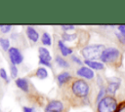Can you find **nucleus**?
<instances>
[{"label": "nucleus", "instance_id": "obj_1", "mask_svg": "<svg viewBox=\"0 0 125 112\" xmlns=\"http://www.w3.org/2000/svg\"><path fill=\"white\" fill-rule=\"evenodd\" d=\"M104 49V45L103 44H92L84 47L81 50V54L85 60H95L98 57H101V55Z\"/></svg>", "mask_w": 125, "mask_h": 112}, {"label": "nucleus", "instance_id": "obj_2", "mask_svg": "<svg viewBox=\"0 0 125 112\" xmlns=\"http://www.w3.org/2000/svg\"><path fill=\"white\" fill-rule=\"evenodd\" d=\"M117 101L113 96H104L98 102V112H116Z\"/></svg>", "mask_w": 125, "mask_h": 112}, {"label": "nucleus", "instance_id": "obj_3", "mask_svg": "<svg viewBox=\"0 0 125 112\" xmlns=\"http://www.w3.org/2000/svg\"><path fill=\"white\" fill-rule=\"evenodd\" d=\"M120 56V51L115 47H108L104 50L101 55V60L104 63H112Z\"/></svg>", "mask_w": 125, "mask_h": 112}, {"label": "nucleus", "instance_id": "obj_4", "mask_svg": "<svg viewBox=\"0 0 125 112\" xmlns=\"http://www.w3.org/2000/svg\"><path fill=\"white\" fill-rule=\"evenodd\" d=\"M72 93L78 97H86L89 93L90 87L84 80H76L71 85Z\"/></svg>", "mask_w": 125, "mask_h": 112}, {"label": "nucleus", "instance_id": "obj_5", "mask_svg": "<svg viewBox=\"0 0 125 112\" xmlns=\"http://www.w3.org/2000/svg\"><path fill=\"white\" fill-rule=\"evenodd\" d=\"M8 53H9V57H10V60L12 62V64L16 65V64H20V63L22 62L23 56L21 55V53L19 49L15 48V47H12V48H10Z\"/></svg>", "mask_w": 125, "mask_h": 112}, {"label": "nucleus", "instance_id": "obj_6", "mask_svg": "<svg viewBox=\"0 0 125 112\" xmlns=\"http://www.w3.org/2000/svg\"><path fill=\"white\" fill-rule=\"evenodd\" d=\"M38 53H39V63L43 64V65H46L48 67H51V59H52V56H51V54L50 52L44 48V47H40L38 49Z\"/></svg>", "mask_w": 125, "mask_h": 112}, {"label": "nucleus", "instance_id": "obj_7", "mask_svg": "<svg viewBox=\"0 0 125 112\" xmlns=\"http://www.w3.org/2000/svg\"><path fill=\"white\" fill-rule=\"evenodd\" d=\"M63 104L60 100H52L45 107V112H62Z\"/></svg>", "mask_w": 125, "mask_h": 112}, {"label": "nucleus", "instance_id": "obj_8", "mask_svg": "<svg viewBox=\"0 0 125 112\" xmlns=\"http://www.w3.org/2000/svg\"><path fill=\"white\" fill-rule=\"evenodd\" d=\"M76 74L82 78H85V79H88V80H91L94 78L95 74H94V71L89 68L88 66H81L77 71H76Z\"/></svg>", "mask_w": 125, "mask_h": 112}, {"label": "nucleus", "instance_id": "obj_9", "mask_svg": "<svg viewBox=\"0 0 125 112\" xmlns=\"http://www.w3.org/2000/svg\"><path fill=\"white\" fill-rule=\"evenodd\" d=\"M113 80L112 81H109L108 85H107V88H106V92H108L109 93L111 94H114L116 93V91L119 89L120 87V83H121V80L119 78H116V80H114L115 78H112Z\"/></svg>", "mask_w": 125, "mask_h": 112}, {"label": "nucleus", "instance_id": "obj_10", "mask_svg": "<svg viewBox=\"0 0 125 112\" xmlns=\"http://www.w3.org/2000/svg\"><path fill=\"white\" fill-rule=\"evenodd\" d=\"M25 32H26V35L28 37V39L32 42H37L38 39H39V34L38 32L35 30V28L33 26H27L26 29H25Z\"/></svg>", "mask_w": 125, "mask_h": 112}, {"label": "nucleus", "instance_id": "obj_11", "mask_svg": "<svg viewBox=\"0 0 125 112\" xmlns=\"http://www.w3.org/2000/svg\"><path fill=\"white\" fill-rule=\"evenodd\" d=\"M84 63L86 64V66H88L89 68H91L92 70H103L104 68V65L102 61H96V60H85Z\"/></svg>", "mask_w": 125, "mask_h": 112}, {"label": "nucleus", "instance_id": "obj_12", "mask_svg": "<svg viewBox=\"0 0 125 112\" xmlns=\"http://www.w3.org/2000/svg\"><path fill=\"white\" fill-rule=\"evenodd\" d=\"M16 85L19 89H21L23 92H28L29 90V86H28V82L25 78H18L16 79Z\"/></svg>", "mask_w": 125, "mask_h": 112}, {"label": "nucleus", "instance_id": "obj_13", "mask_svg": "<svg viewBox=\"0 0 125 112\" xmlns=\"http://www.w3.org/2000/svg\"><path fill=\"white\" fill-rule=\"evenodd\" d=\"M58 45H59V49H60L62 56H69L72 54V50L70 48H68L67 46H65L62 40H60L58 42Z\"/></svg>", "mask_w": 125, "mask_h": 112}, {"label": "nucleus", "instance_id": "obj_14", "mask_svg": "<svg viewBox=\"0 0 125 112\" xmlns=\"http://www.w3.org/2000/svg\"><path fill=\"white\" fill-rule=\"evenodd\" d=\"M70 78H71V75H70L68 72L64 71V72L60 73V74L57 76V81H58L59 85L62 86V85H63L64 83H66Z\"/></svg>", "mask_w": 125, "mask_h": 112}, {"label": "nucleus", "instance_id": "obj_15", "mask_svg": "<svg viewBox=\"0 0 125 112\" xmlns=\"http://www.w3.org/2000/svg\"><path fill=\"white\" fill-rule=\"evenodd\" d=\"M36 77L40 80H44L48 77V71L45 67H39L37 70H36V73H35Z\"/></svg>", "mask_w": 125, "mask_h": 112}, {"label": "nucleus", "instance_id": "obj_16", "mask_svg": "<svg viewBox=\"0 0 125 112\" xmlns=\"http://www.w3.org/2000/svg\"><path fill=\"white\" fill-rule=\"evenodd\" d=\"M41 42L45 46H50L52 44V38H51L50 34L47 33V32H44L41 36Z\"/></svg>", "mask_w": 125, "mask_h": 112}, {"label": "nucleus", "instance_id": "obj_17", "mask_svg": "<svg viewBox=\"0 0 125 112\" xmlns=\"http://www.w3.org/2000/svg\"><path fill=\"white\" fill-rule=\"evenodd\" d=\"M55 60H56L57 64H58L60 67H62V68H67V67L69 66L68 62H67L65 59H63L62 56H56V58H55Z\"/></svg>", "mask_w": 125, "mask_h": 112}, {"label": "nucleus", "instance_id": "obj_18", "mask_svg": "<svg viewBox=\"0 0 125 112\" xmlns=\"http://www.w3.org/2000/svg\"><path fill=\"white\" fill-rule=\"evenodd\" d=\"M0 46L4 51L10 50V41L7 38H0Z\"/></svg>", "mask_w": 125, "mask_h": 112}, {"label": "nucleus", "instance_id": "obj_19", "mask_svg": "<svg viewBox=\"0 0 125 112\" xmlns=\"http://www.w3.org/2000/svg\"><path fill=\"white\" fill-rule=\"evenodd\" d=\"M77 37L76 34H69V33H63L62 38V41H67V42H70V41H73L75 40Z\"/></svg>", "mask_w": 125, "mask_h": 112}, {"label": "nucleus", "instance_id": "obj_20", "mask_svg": "<svg viewBox=\"0 0 125 112\" xmlns=\"http://www.w3.org/2000/svg\"><path fill=\"white\" fill-rule=\"evenodd\" d=\"M10 70H11V77L13 79H16L17 76H18V68H17V66L14 65V64H12L10 66Z\"/></svg>", "mask_w": 125, "mask_h": 112}, {"label": "nucleus", "instance_id": "obj_21", "mask_svg": "<svg viewBox=\"0 0 125 112\" xmlns=\"http://www.w3.org/2000/svg\"><path fill=\"white\" fill-rule=\"evenodd\" d=\"M105 92H106V90L104 89V88H103V87H101V90H100V92H99V94H98V96H97V102H99L101 99H103L104 96V94H105Z\"/></svg>", "mask_w": 125, "mask_h": 112}, {"label": "nucleus", "instance_id": "obj_22", "mask_svg": "<svg viewBox=\"0 0 125 112\" xmlns=\"http://www.w3.org/2000/svg\"><path fill=\"white\" fill-rule=\"evenodd\" d=\"M0 77L2 78V79H4L5 80V82H10V79L8 78V75H7V72H6V70L4 69V68H0Z\"/></svg>", "mask_w": 125, "mask_h": 112}, {"label": "nucleus", "instance_id": "obj_23", "mask_svg": "<svg viewBox=\"0 0 125 112\" xmlns=\"http://www.w3.org/2000/svg\"><path fill=\"white\" fill-rule=\"evenodd\" d=\"M115 35H116L118 41H119L121 44H125V35H123V34H122L121 32H119V31H116V32H115Z\"/></svg>", "mask_w": 125, "mask_h": 112}, {"label": "nucleus", "instance_id": "obj_24", "mask_svg": "<svg viewBox=\"0 0 125 112\" xmlns=\"http://www.w3.org/2000/svg\"><path fill=\"white\" fill-rule=\"evenodd\" d=\"M12 29V25H0V31L2 33H8Z\"/></svg>", "mask_w": 125, "mask_h": 112}, {"label": "nucleus", "instance_id": "obj_25", "mask_svg": "<svg viewBox=\"0 0 125 112\" xmlns=\"http://www.w3.org/2000/svg\"><path fill=\"white\" fill-rule=\"evenodd\" d=\"M71 59H72V61H74L76 64H79V65H82V64H83L82 60H81L79 57H77L76 56H71Z\"/></svg>", "mask_w": 125, "mask_h": 112}, {"label": "nucleus", "instance_id": "obj_26", "mask_svg": "<svg viewBox=\"0 0 125 112\" xmlns=\"http://www.w3.org/2000/svg\"><path fill=\"white\" fill-rule=\"evenodd\" d=\"M62 28L66 31V30H73L75 28V26H73V25H62Z\"/></svg>", "mask_w": 125, "mask_h": 112}, {"label": "nucleus", "instance_id": "obj_27", "mask_svg": "<svg viewBox=\"0 0 125 112\" xmlns=\"http://www.w3.org/2000/svg\"><path fill=\"white\" fill-rule=\"evenodd\" d=\"M117 29L119 32H121L123 35H125V25H119V26H117Z\"/></svg>", "mask_w": 125, "mask_h": 112}, {"label": "nucleus", "instance_id": "obj_28", "mask_svg": "<svg viewBox=\"0 0 125 112\" xmlns=\"http://www.w3.org/2000/svg\"><path fill=\"white\" fill-rule=\"evenodd\" d=\"M116 112H125V103L121 104L118 108H117V111Z\"/></svg>", "mask_w": 125, "mask_h": 112}, {"label": "nucleus", "instance_id": "obj_29", "mask_svg": "<svg viewBox=\"0 0 125 112\" xmlns=\"http://www.w3.org/2000/svg\"><path fill=\"white\" fill-rule=\"evenodd\" d=\"M22 110H23V112H33V109L30 107H27V106H23Z\"/></svg>", "mask_w": 125, "mask_h": 112}]
</instances>
